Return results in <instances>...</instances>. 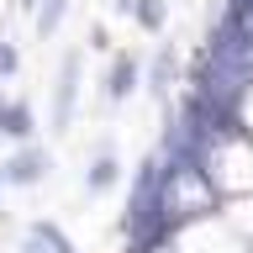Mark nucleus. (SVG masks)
<instances>
[{
    "mask_svg": "<svg viewBox=\"0 0 253 253\" xmlns=\"http://www.w3.org/2000/svg\"><path fill=\"white\" fill-rule=\"evenodd\" d=\"M47 169H53V158H47L42 142H16V153L0 164V174H5V185L16 190H32V185H42Z\"/></svg>",
    "mask_w": 253,
    "mask_h": 253,
    "instance_id": "1",
    "label": "nucleus"
},
{
    "mask_svg": "<svg viewBox=\"0 0 253 253\" xmlns=\"http://www.w3.org/2000/svg\"><path fill=\"white\" fill-rule=\"evenodd\" d=\"M74 100H79V53H69L58 69V90H53V132H69Z\"/></svg>",
    "mask_w": 253,
    "mask_h": 253,
    "instance_id": "2",
    "label": "nucleus"
},
{
    "mask_svg": "<svg viewBox=\"0 0 253 253\" xmlns=\"http://www.w3.org/2000/svg\"><path fill=\"white\" fill-rule=\"evenodd\" d=\"M32 132H37V111H32L27 100H5V106H0V137L32 142Z\"/></svg>",
    "mask_w": 253,
    "mask_h": 253,
    "instance_id": "3",
    "label": "nucleus"
},
{
    "mask_svg": "<svg viewBox=\"0 0 253 253\" xmlns=\"http://www.w3.org/2000/svg\"><path fill=\"white\" fill-rule=\"evenodd\" d=\"M116 179H122V164H116V153H111V142H100L95 158H90V169H84V190H90V195H106Z\"/></svg>",
    "mask_w": 253,
    "mask_h": 253,
    "instance_id": "4",
    "label": "nucleus"
},
{
    "mask_svg": "<svg viewBox=\"0 0 253 253\" xmlns=\"http://www.w3.org/2000/svg\"><path fill=\"white\" fill-rule=\"evenodd\" d=\"M137 74H142V69H137L132 53H116V58H111V74H106V100H111V106L137 90Z\"/></svg>",
    "mask_w": 253,
    "mask_h": 253,
    "instance_id": "5",
    "label": "nucleus"
},
{
    "mask_svg": "<svg viewBox=\"0 0 253 253\" xmlns=\"http://www.w3.org/2000/svg\"><path fill=\"white\" fill-rule=\"evenodd\" d=\"M21 253H74V243L53 227V221H32L27 227V243H21Z\"/></svg>",
    "mask_w": 253,
    "mask_h": 253,
    "instance_id": "6",
    "label": "nucleus"
},
{
    "mask_svg": "<svg viewBox=\"0 0 253 253\" xmlns=\"http://www.w3.org/2000/svg\"><path fill=\"white\" fill-rule=\"evenodd\" d=\"M132 21H137L142 32H158L169 21V11H164V0H137V5H132Z\"/></svg>",
    "mask_w": 253,
    "mask_h": 253,
    "instance_id": "7",
    "label": "nucleus"
},
{
    "mask_svg": "<svg viewBox=\"0 0 253 253\" xmlns=\"http://www.w3.org/2000/svg\"><path fill=\"white\" fill-rule=\"evenodd\" d=\"M63 11H69V0H42V5H37V37H53Z\"/></svg>",
    "mask_w": 253,
    "mask_h": 253,
    "instance_id": "8",
    "label": "nucleus"
},
{
    "mask_svg": "<svg viewBox=\"0 0 253 253\" xmlns=\"http://www.w3.org/2000/svg\"><path fill=\"white\" fill-rule=\"evenodd\" d=\"M174 74H179V63H174V53L164 47V53H158V63H153V74H148L153 95H164V90H169V79H174Z\"/></svg>",
    "mask_w": 253,
    "mask_h": 253,
    "instance_id": "9",
    "label": "nucleus"
},
{
    "mask_svg": "<svg viewBox=\"0 0 253 253\" xmlns=\"http://www.w3.org/2000/svg\"><path fill=\"white\" fill-rule=\"evenodd\" d=\"M16 69H21V53H16L11 37H0V79H11Z\"/></svg>",
    "mask_w": 253,
    "mask_h": 253,
    "instance_id": "10",
    "label": "nucleus"
},
{
    "mask_svg": "<svg viewBox=\"0 0 253 253\" xmlns=\"http://www.w3.org/2000/svg\"><path fill=\"white\" fill-rule=\"evenodd\" d=\"M90 47H95V53H106V47H111V32L100 27V21H95V27H90Z\"/></svg>",
    "mask_w": 253,
    "mask_h": 253,
    "instance_id": "11",
    "label": "nucleus"
},
{
    "mask_svg": "<svg viewBox=\"0 0 253 253\" xmlns=\"http://www.w3.org/2000/svg\"><path fill=\"white\" fill-rule=\"evenodd\" d=\"M132 5H137V0H111V11H116V16H132Z\"/></svg>",
    "mask_w": 253,
    "mask_h": 253,
    "instance_id": "12",
    "label": "nucleus"
},
{
    "mask_svg": "<svg viewBox=\"0 0 253 253\" xmlns=\"http://www.w3.org/2000/svg\"><path fill=\"white\" fill-rule=\"evenodd\" d=\"M16 5H21V11H32V5H37V0H16Z\"/></svg>",
    "mask_w": 253,
    "mask_h": 253,
    "instance_id": "13",
    "label": "nucleus"
}]
</instances>
